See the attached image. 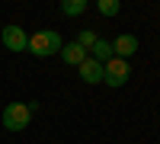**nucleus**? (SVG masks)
Masks as SVG:
<instances>
[{
  "label": "nucleus",
  "instance_id": "1",
  "mask_svg": "<svg viewBox=\"0 0 160 144\" xmlns=\"http://www.w3.org/2000/svg\"><path fill=\"white\" fill-rule=\"evenodd\" d=\"M64 45V38L55 32V29H42V32H32L29 35V45H26V51L35 58H55L58 51Z\"/></svg>",
  "mask_w": 160,
  "mask_h": 144
},
{
  "label": "nucleus",
  "instance_id": "2",
  "mask_svg": "<svg viewBox=\"0 0 160 144\" xmlns=\"http://www.w3.org/2000/svg\"><path fill=\"white\" fill-rule=\"evenodd\" d=\"M0 122H3L7 132H22V128H29V122H32L29 102H7L3 112H0Z\"/></svg>",
  "mask_w": 160,
  "mask_h": 144
},
{
  "label": "nucleus",
  "instance_id": "3",
  "mask_svg": "<svg viewBox=\"0 0 160 144\" xmlns=\"http://www.w3.org/2000/svg\"><path fill=\"white\" fill-rule=\"evenodd\" d=\"M128 77H131V64L128 61H122V58H109L102 64V83L106 87H125L128 83Z\"/></svg>",
  "mask_w": 160,
  "mask_h": 144
},
{
  "label": "nucleus",
  "instance_id": "4",
  "mask_svg": "<svg viewBox=\"0 0 160 144\" xmlns=\"http://www.w3.org/2000/svg\"><path fill=\"white\" fill-rule=\"evenodd\" d=\"M0 42H3L7 51H26L29 32H26L22 26H3V29H0Z\"/></svg>",
  "mask_w": 160,
  "mask_h": 144
},
{
  "label": "nucleus",
  "instance_id": "5",
  "mask_svg": "<svg viewBox=\"0 0 160 144\" xmlns=\"http://www.w3.org/2000/svg\"><path fill=\"white\" fill-rule=\"evenodd\" d=\"M138 48H141V42H138V35H131V32H122L118 38H112V55L122 58V61H128Z\"/></svg>",
  "mask_w": 160,
  "mask_h": 144
},
{
  "label": "nucleus",
  "instance_id": "6",
  "mask_svg": "<svg viewBox=\"0 0 160 144\" xmlns=\"http://www.w3.org/2000/svg\"><path fill=\"white\" fill-rule=\"evenodd\" d=\"M77 74H80V80H83V83H90V87L102 83V64H99V61H93L90 55H87V61L77 67Z\"/></svg>",
  "mask_w": 160,
  "mask_h": 144
},
{
  "label": "nucleus",
  "instance_id": "7",
  "mask_svg": "<svg viewBox=\"0 0 160 144\" xmlns=\"http://www.w3.org/2000/svg\"><path fill=\"white\" fill-rule=\"evenodd\" d=\"M58 58L68 64V67H80V64L87 61V51L80 48L77 42H64V45H61V51H58Z\"/></svg>",
  "mask_w": 160,
  "mask_h": 144
},
{
  "label": "nucleus",
  "instance_id": "8",
  "mask_svg": "<svg viewBox=\"0 0 160 144\" xmlns=\"http://www.w3.org/2000/svg\"><path fill=\"white\" fill-rule=\"evenodd\" d=\"M87 55H90L93 61H99V64H106L109 58H115V55H112V42H109V38H96V45H93Z\"/></svg>",
  "mask_w": 160,
  "mask_h": 144
},
{
  "label": "nucleus",
  "instance_id": "9",
  "mask_svg": "<svg viewBox=\"0 0 160 144\" xmlns=\"http://www.w3.org/2000/svg\"><path fill=\"white\" fill-rule=\"evenodd\" d=\"M87 10H90L87 0H64V3H61V13H64V16H83Z\"/></svg>",
  "mask_w": 160,
  "mask_h": 144
},
{
  "label": "nucleus",
  "instance_id": "10",
  "mask_svg": "<svg viewBox=\"0 0 160 144\" xmlns=\"http://www.w3.org/2000/svg\"><path fill=\"white\" fill-rule=\"evenodd\" d=\"M118 10H122L118 0H96V13L99 16H118Z\"/></svg>",
  "mask_w": 160,
  "mask_h": 144
},
{
  "label": "nucleus",
  "instance_id": "11",
  "mask_svg": "<svg viewBox=\"0 0 160 144\" xmlns=\"http://www.w3.org/2000/svg\"><path fill=\"white\" fill-rule=\"evenodd\" d=\"M96 38H99V35H96V32H90V29H83V32H80V35H77V38H74V42H77V45H80V48H83V51H90V48H93V45H96Z\"/></svg>",
  "mask_w": 160,
  "mask_h": 144
}]
</instances>
